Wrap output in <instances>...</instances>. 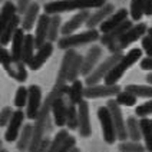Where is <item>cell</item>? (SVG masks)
Returning <instances> with one entry per match:
<instances>
[{
  "label": "cell",
  "mask_w": 152,
  "mask_h": 152,
  "mask_svg": "<svg viewBox=\"0 0 152 152\" xmlns=\"http://www.w3.org/2000/svg\"><path fill=\"white\" fill-rule=\"evenodd\" d=\"M106 0H52L46 3L45 13L48 15H59L65 12H73V10H91L103 6Z\"/></svg>",
  "instance_id": "1"
},
{
  "label": "cell",
  "mask_w": 152,
  "mask_h": 152,
  "mask_svg": "<svg viewBox=\"0 0 152 152\" xmlns=\"http://www.w3.org/2000/svg\"><path fill=\"white\" fill-rule=\"evenodd\" d=\"M141 56H142V50L141 49H131L126 55H122V58L116 62V65L109 70V73L103 77L105 83L106 85H116L118 80L124 76V73L126 72L131 66H134L138 60H141Z\"/></svg>",
  "instance_id": "2"
},
{
  "label": "cell",
  "mask_w": 152,
  "mask_h": 152,
  "mask_svg": "<svg viewBox=\"0 0 152 152\" xmlns=\"http://www.w3.org/2000/svg\"><path fill=\"white\" fill-rule=\"evenodd\" d=\"M148 30V26L145 23H138V25H132L128 29L125 33L119 37L115 43H112L110 46H108L110 53H122L124 49H126L129 45H132L136 42L138 39H141Z\"/></svg>",
  "instance_id": "3"
},
{
  "label": "cell",
  "mask_w": 152,
  "mask_h": 152,
  "mask_svg": "<svg viewBox=\"0 0 152 152\" xmlns=\"http://www.w3.org/2000/svg\"><path fill=\"white\" fill-rule=\"evenodd\" d=\"M99 39V32L96 29H89L86 32L82 33H72L68 36H63L60 37L58 45H59L60 49L63 50H68V49H73L77 46H82V45H88V43L96 42Z\"/></svg>",
  "instance_id": "4"
},
{
  "label": "cell",
  "mask_w": 152,
  "mask_h": 152,
  "mask_svg": "<svg viewBox=\"0 0 152 152\" xmlns=\"http://www.w3.org/2000/svg\"><path fill=\"white\" fill-rule=\"evenodd\" d=\"M122 55H124V53H112L109 58H106V59L103 60L98 68L93 69L92 72L86 76V80H85L86 85H88V86H92V85L99 83L102 79L109 73L110 69L116 65V62L122 58Z\"/></svg>",
  "instance_id": "5"
},
{
  "label": "cell",
  "mask_w": 152,
  "mask_h": 152,
  "mask_svg": "<svg viewBox=\"0 0 152 152\" xmlns=\"http://www.w3.org/2000/svg\"><path fill=\"white\" fill-rule=\"evenodd\" d=\"M98 118H99V122H101V126H102L103 141L109 145L115 144L118 136H116L115 125H113V121H112V116H110V112L108 109V106H101L98 109Z\"/></svg>",
  "instance_id": "6"
},
{
  "label": "cell",
  "mask_w": 152,
  "mask_h": 152,
  "mask_svg": "<svg viewBox=\"0 0 152 152\" xmlns=\"http://www.w3.org/2000/svg\"><path fill=\"white\" fill-rule=\"evenodd\" d=\"M106 106H108V109L110 112V116H112L113 125H115V131H116L118 139L119 141H126L128 139L126 125H125V119H124V115H122L121 106L118 105V102L115 99H109Z\"/></svg>",
  "instance_id": "7"
},
{
  "label": "cell",
  "mask_w": 152,
  "mask_h": 152,
  "mask_svg": "<svg viewBox=\"0 0 152 152\" xmlns=\"http://www.w3.org/2000/svg\"><path fill=\"white\" fill-rule=\"evenodd\" d=\"M27 103H26V116L29 119H34L37 118V113L40 110L42 106V89L37 86V85H30L27 88Z\"/></svg>",
  "instance_id": "8"
},
{
  "label": "cell",
  "mask_w": 152,
  "mask_h": 152,
  "mask_svg": "<svg viewBox=\"0 0 152 152\" xmlns=\"http://www.w3.org/2000/svg\"><path fill=\"white\" fill-rule=\"evenodd\" d=\"M119 92H121V86L118 85H92L83 89V96L88 99H98V98L116 96Z\"/></svg>",
  "instance_id": "9"
},
{
  "label": "cell",
  "mask_w": 152,
  "mask_h": 152,
  "mask_svg": "<svg viewBox=\"0 0 152 152\" xmlns=\"http://www.w3.org/2000/svg\"><path fill=\"white\" fill-rule=\"evenodd\" d=\"M77 131L82 138H88L92 135L89 103L86 101H80L77 103Z\"/></svg>",
  "instance_id": "10"
},
{
  "label": "cell",
  "mask_w": 152,
  "mask_h": 152,
  "mask_svg": "<svg viewBox=\"0 0 152 152\" xmlns=\"http://www.w3.org/2000/svg\"><path fill=\"white\" fill-rule=\"evenodd\" d=\"M23 121H25V113L22 109H17L13 112L12 118L7 124V129H6V134H4V139L7 142H13L19 138L20 134V129L23 125Z\"/></svg>",
  "instance_id": "11"
},
{
  "label": "cell",
  "mask_w": 152,
  "mask_h": 152,
  "mask_svg": "<svg viewBox=\"0 0 152 152\" xmlns=\"http://www.w3.org/2000/svg\"><path fill=\"white\" fill-rule=\"evenodd\" d=\"M113 12H115V6L112 3H105L103 6L96 9V12H93V13L89 15L85 25H86L88 29H95L96 26L101 25L103 20H106Z\"/></svg>",
  "instance_id": "12"
},
{
  "label": "cell",
  "mask_w": 152,
  "mask_h": 152,
  "mask_svg": "<svg viewBox=\"0 0 152 152\" xmlns=\"http://www.w3.org/2000/svg\"><path fill=\"white\" fill-rule=\"evenodd\" d=\"M49 22H50V15L45 13L40 15L36 23V32H34V46L39 49L48 42V32H49Z\"/></svg>",
  "instance_id": "13"
},
{
  "label": "cell",
  "mask_w": 152,
  "mask_h": 152,
  "mask_svg": "<svg viewBox=\"0 0 152 152\" xmlns=\"http://www.w3.org/2000/svg\"><path fill=\"white\" fill-rule=\"evenodd\" d=\"M89 15H91V12H89V10H80V12H77L75 16L70 17L68 22L62 26L60 33L63 34V36H68V34L75 33L80 26L86 23V20H88Z\"/></svg>",
  "instance_id": "14"
},
{
  "label": "cell",
  "mask_w": 152,
  "mask_h": 152,
  "mask_svg": "<svg viewBox=\"0 0 152 152\" xmlns=\"http://www.w3.org/2000/svg\"><path fill=\"white\" fill-rule=\"evenodd\" d=\"M128 10L126 9H119V10H115L112 15H110L106 20H103L101 25V32L102 34L103 33H108V32H110L112 29H115V27H118L119 25H122L125 20H128Z\"/></svg>",
  "instance_id": "15"
},
{
  "label": "cell",
  "mask_w": 152,
  "mask_h": 152,
  "mask_svg": "<svg viewBox=\"0 0 152 152\" xmlns=\"http://www.w3.org/2000/svg\"><path fill=\"white\" fill-rule=\"evenodd\" d=\"M52 52H53V45H52V42H46L43 46H40V48L37 49V52L33 55V58L27 63L29 68L32 69V70L40 69L43 65L46 63V60L50 58Z\"/></svg>",
  "instance_id": "16"
},
{
  "label": "cell",
  "mask_w": 152,
  "mask_h": 152,
  "mask_svg": "<svg viewBox=\"0 0 152 152\" xmlns=\"http://www.w3.org/2000/svg\"><path fill=\"white\" fill-rule=\"evenodd\" d=\"M50 113L53 116V122L58 126H65L66 125V113H68V105L63 99V96L56 98L50 108Z\"/></svg>",
  "instance_id": "17"
},
{
  "label": "cell",
  "mask_w": 152,
  "mask_h": 152,
  "mask_svg": "<svg viewBox=\"0 0 152 152\" xmlns=\"http://www.w3.org/2000/svg\"><path fill=\"white\" fill-rule=\"evenodd\" d=\"M101 56H102L101 46H92V48L88 50L86 56H83V63H82V69H80V75H83V76L89 75L93 69H95L98 60L101 59Z\"/></svg>",
  "instance_id": "18"
},
{
  "label": "cell",
  "mask_w": 152,
  "mask_h": 152,
  "mask_svg": "<svg viewBox=\"0 0 152 152\" xmlns=\"http://www.w3.org/2000/svg\"><path fill=\"white\" fill-rule=\"evenodd\" d=\"M76 56V52L73 49H68L63 59H62V63H60V68L59 72H58V76H56V82L55 85H66L68 82V73H69V69H70V65H72V60L75 59Z\"/></svg>",
  "instance_id": "19"
},
{
  "label": "cell",
  "mask_w": 152,
  "mask_h": 152,
  "mask_svg": "<svg viewBox=\"0 0 152 152\" xmlns=\"http://www.w3.org/2000/svg\"><path fill=\"white\" fill-rule=\"evenodd\" d=\"M3 68L6 69L9 76H12L13 79H16L17 82H25L26 79H27V70H26L25 63L22 60H16L12 58Z\"/></svg>",
  "instance_id": "20"
},
{
  "label": "cell",
  "mask_w": 152,
  "mask_h": 152,
  "mask_svg": "<svg viewBox=\"0 0 152 152\" xmlns=\"http://www.w3.org/2000/svg\"><path fill=\"white\" fill-rule=\"evenodd\" d=\"M132 25H134V23H132V20H125V22H124L122 25H119L118 27L112 29V30H110V32H108V33L102 34V37H99V39H101V43L103 45V46H106V48H108V46H110L112 43L116 42L119 37L125 33V32H126V30Z\"/></svg>",
  "instance_id": "21"
},
{
  "label": "cell",
  "mask_w": 152,
  "mask_h": 152,
  "mask_svg": "<svg viewBox=\"0 0 152 152\" xmlns=\"http://www.w3.org/2000/svg\"><path fill=\"white\" fill-rule=\"evenodd\" d=\"M39 10H40V6L37 3H30V6L26 9V12L23 13V20H22L23 30H30L34 26V23L39 19Z\"/></svg>",
  "instance_id": "22"
},
{
  "label": "cell",
  "mask_w": 152,
  "mask_h": 152,
  "mask_svg": "<svg viewBox=\"0 0 152 152\" xmlns=\"http://www.w3.org/2000/svg\"><path fill=\"white\" fill-rule=\"evenodd\" d=\"M23 40H25V30L23 29H17L13 37H12V58L16 60H20L22 58V49H23Z\"/></svg>",
  "instance_id": "23"
},
{
  "label": "cell",
  "mask_w": 152,
  "mask_h": 152,
  "mask_svg": "<svg viewBox=\"0 0 152 152\" xmlns=\"http://www.w3.org/2000/svg\"><path fill=\"white\" fill-rule=\"evenodd\" d=\"M19 25H20V19H19L17 15H15L12 17V20L9 22V25L4 27V30L1 32V34H0V43L3 46H6L7 43L12 42V37H13L15 32L19 29Z\"/></svg>",
  "instance_id": "24"
},
{
  "label": "cell",
  "mask_w": 152,
  "mask_h": 152,
  "mask_svg": "<svg viewBox=\"0 0 152 152\" xmlns=\"http://www.w3.org/2000/svg\"><path fill=\"white\" fill-rule=\"evenodd\" d=\"M16 15V6L12 1H6L3 4V7L0 10V34L4 30V27L9 25V22L12 20V17Z\"/></svg>",
  "instance_id": "25"
},
{
  "label": "cell",
  "mask_w": 152,
  "mask_h": 152,
  "mask_svg": "<svg viewBox=\"0 0 152 152\" xmlns=\"http://www.w3.org/2000/svg\"><path fill=\"white\" fill-rule=\"evenodd\" d=\"M139 126H141V135L145 141V148L148 152H152V124L151 119L141 118L139 119Z\"/></svg>",
  "instance_id": "26"
},
{
  "label": "cell",
  "mask_w": 152,
  "mask_h": 152,
  "mask_svg": "<svg viewBox=\"0 0 152 152\" xmlns=\"http://www.w3.org/2000/svg\"><path fill=\"white\" fill-rule=\"evenodd\" d=\"M34 36L32 34H25V40H23V49H22V58L20 60L27 65L30 59L33 58L34 55Z\"/></svg>",
  "instance_id": "27"
},
{
  "label": "cell",
  "mask_w": 152,
  "mask_h": 152,
  "mask_svg": "<svg viewBox=\"0 0 152 152\" xmlns=\"http://www.w3.org/2000/svg\"><path fill=\"white\" fill-rule=\"evenodd\" d=\"M83 83L79 80V79H76L72 82V85L69 86V92H68V96H69V101L70 103H73V105H77L80 101H83Z\"/></svg>",
  "instance_id": "28"
},
{
  "label": "cell",
  "mask_w": 152,
  "mask_h": 152,
  "mask_svg": "<svg viewBox=\"0 0 152 152\" xmlns=\"http://www.w3.org/2000/svg\"><path fill=\"white\" fill-rule=\"evenodd\" d=\"M32 132H33V125L27 124L23 126V129L20 131L19 138H17V149L20 152L27 151L29 144H30V139H32Z\"/></svg>",
  "instance_id": "29"
},
{
  "label": "cell",
  "mask_w": 152,
  "mask_h": 152,
  "mask_svg": "<svg viewBox=\"0 0 152 152\" xmlns=\"http://www.w3.org/2000/svg\"><path fill=\"white\" fill-rule=\"evenodd\" d=\"M126 125V132H128V138L134 142H139V139L142 138L141 135V126H139V121L134 116H129L125 122Z\"/></svg>",
  "instance_id": "30"
},
{
  "label": "cell",
  "mask_w": 152,
  "mask_h": 152,
  "mask_svg": "<svg viewBox=\"0 0 152 152\" xmlns=\"http://www.w3.org/2000/svg\"><path fill=\"white\" fill-rule=\"evenodd\" d=\"M125 91L135 95L136 98L152 99V85H128Z\"/></svg>",
  "instance_id": "31"
},
{
  "label": "cell",
  "mask_w": 152,
  "mask_h": 152,
  "mask_svg": "<svg viewBox=\"0 0 152 152\" xmlns=\"http://www.w3.org/2000/svg\"><path fill=\"white\" fill-rule=\"evenodd\" d=\"M62 29V20L59 15H52L50 22H49V32H48V42H55L58 40V36Z\"/></svg>",
  "instance_id": "32"
},
{
  "label": "cell",
  "mask_w": 152,
  "mask_h": 152,
  "mask_svg": "<svg viewBox=\"0 0 152 152\" xmlns=\"http://www.w3.org/2000/svg\"><path fill=\"white\" fill-rule=\"evenodd\" d=\"M82 63H83V56L76 53L75 59L72 60V65H70V69H69L68 73V82H73L77 79V76L80 75V69H82Z\"/></svg>",
  "instance_id": "33"
},
{
  "label": "cell",
  "mask_w": 152,
  "mask_h": 152,
  "mask_svg": "<svg viewBox=\"0 0 152 152\" xmlns=\"http://www.w3.org/2000/svg\"><path fill=\"white\" fill-rule=\"evenodd\" d=\"M66 126L70 131L77 129V105L69 103L68 113H66Z\"/></svg>",
  "instance_id": "34"
},
{
  "label": "cell",
  "mask_w": 152,
  "mask_h": 152,
  "mask_svg": "<svg viewBox=\"0 0 152 152\" xmlns=\"http://www.w3.org/2000/svg\"><path fill=\"white\" fill-rule=\"evenodd\" d=\"M144 3L145 0H131V9H129V15L132 17V20H141L144 16Z\"/></svg>",
  "instance_id": "35"
},
{
  "label": "cell",
  "mask_w": 152,
  "mask_h": 152,
  "mask_svg": "<svg viewBox=\"0 0 152 152\" xmlns=\"http://www.w3.org/2000/svg\"><path fill=\"white\" fill-rule=\"evenodd\" d=\"M115 101L118 102V105H122V106H135L138 98H136L135 95L126 92V91H124V92L121 91V92L116 95Z\"/></svg>",
  "instance_id": "36"
},
{
  "label": "cell",
  "mask_w": 152,
  "mask_h": 152,
  "mask_svg": "<svg viewBox=\"0 0 152 152\" xmlns=\"http://www.w3.org/2000/svg\"><path fill=\"white\" fill-rule=\"evenodd\" d=\"M68 136H69V132L66 131V129H62V131H59V132L55 135V138L50 141L49 148H48V152H58V149L60 148L62 142H63V141H65Z\"/></svg>",
  "instance_id": "37"
},
{
  "label": "cell",
  "mask_w": 152,
  "mask_h": 152,
  "mask_svg": "<svg viewBox=\"0 0 152 152\" xmlns=\"http://www.w3.org/2000/svg\"><path fill=\"white\" fill-rule=\"evenodd\" d=\"M119 152H146V148H145L142 144L139 142H126V141H122L118 146Z\"/></svg>",
  "instance_id": "38"
},
{
  "label": "cell",
  "mask_w": 152,
  "mask_h": 152,
  "mask_svg": "<svg viewBox=\"0 0 152 152\" xmlns=\"http://www.w3.org/2000/svg\"><path fill=\"white\" fill-rule=\"evenodd\" d=\"M27 88L25 86H20L19 89L16 91V95H15V105H16L17 109H22L23 106H26V103H27Z\"/></svg>",
  "instance_id": "39"
},
{
  "label": "cell",
  "mask_w": 152,
  "mask_h": 152,
  "mask_svg": "<svg viewBox=\"0 0 152 152\" xmlns=\"http://www.w3.org/2000/svg\"><path fill=\"white\" fill-rule=\"evenodd\" d=\"M135 113L139 118H146V116L152 115V99H148L146 102L138 105L135 108Z\"/></svg>",
  "instance_id": "40"
},
{
  "label": "cell",
  "mask_w": 152,
  "mask_h": 152,
  "mask_svg": "<svg viewBox=\"0 0 152 152\" xmlns=\"http://www.w3.org/2000/svg\"><path fill=\"white\" fill-rule=\"evenodd\" d=\"M13 112L15 110H12L10 106H6V108H3V109L0 110V128L1 126H7L9 121L12 118V115H13Z\"/></svg>",
  "instance_id": "41"
},
{
  "label": "cell",
  "mask_w": 152,
  "mask_h": 152,
  "mask_svg": "<svg viewBox=\"0 0 152 152\" xmlns=\"http://www.w3.org/2000/svg\"><path fill=\"white\" fill-rule=\"evenodd\" d=\"M75 146H76V139L73 136H68V138L62 142V145H60V148L58 149V152H70Z\"/></svg>",
  "instance_id": "42"
},
{
  "label": "cell",
  "mask_w": 152,
  "mask_h": 152,
  "mask_svg": "<svg viewBox=\"0 0 152 152\" xmlns=\"http://www.w3.org/2000/svg\"><path fill=\"white\" fill-rule=\"evenodd\" d=\"M142 40V50L146 53V56H152V40L148 34H144L141 37Z\"/></svg>",
  "instance_id": "43"
},
{
  "label": "cell",
  "mask_w": 152,
  "mask_h": 152,
  "mask_svg": "<svg viewBox=\"0 0 152 152\" xmlns=\"http://www.w3.org/2000/svg\"><path fill=\"white\" fill-rule=\"evenodd\" d=\"M10 59H12V55H10V52H9L7 49H6V48L1 45V43H0V63L4 66V65H6V63H7Z\"/></svg>",
  "instance_id": "44"
},
{
  "label": "cell",
  "mask_w": 152,
  "mask_h": 152,
  "mask_svg": "<svg viewBox=\"0 0 152 152\" xmlns=\"http://www.w3.org/2000/svg\"><path fill=\"white\" fill-rule=\"evenodd\" d=\"M32 0H17V6H16V12L19 13H25L26 9L30 6Z\"/></svg>",
  "instance_id": "45"
},
{
  "label": "cell",
  "mask_w": 152,
  "mask_h": 152,
  "mask_svg": "<svg viewBox=\"0 0 152 152\" xmlns=\"http://www.w3.org/2000/svg\"><path fill=\"white\" fill-rule=\"evenodd\" d=\"M141 68L144 69V70L152 72V56H146L145 59L141 60Z\"/></svg>",
  "instance_id": "46"
},
{
  "label": "cell",
  "mask_w": 152,
  "mask_h": 152,
  "mask_svg": "<svg viewBox=\"0 0 152 152\" xmlns=\"http://www.w3.org/2000/svg\"><path fill=\"white\" fill-rule=\"evenodd\" d=\"M49 144H50V141L48 139V138H45L42 142H40V145L37 146V149L34 152H48V148H49Z\"/></svg>",
  "instance_id": "47"
},
{
  "label": "cell",
  "mask_w": 152,
  "mask_h": 152,
  "mask_svg": "<svg viewBox=\"0 0 152 152\" xmlns=\"http://www.w3.org/2000/svg\"><path fill=\"white\" fill-rule=\"evenodd\" d=\"M144 15L152 16V0H145L144 3Z\"/></svg>",
  "instance_id": "48"
},
{
  "label": "cell",
  "mask_w": 152,
  "mask_h": 152,
  "mask_svg": "<svg viewBox=\"0 0 152 152\" xmlns=\"http://www.w3.org/2000/svg\"><path fill=\"white\" fill-rule=\"evenodd\" d=\"M146 82H148L149 85H152V72L148 76H146Z\"/></svg>",
  "instance_id": "49"
},
{
  "label": "cell",
  "mask_w": 152,
  "mask_h": 152,
  "mask_svg": "<svg viewBox=\"0 0 152 152\" xmlns=\"http://www.w3.org/2000/svg\"><path fill=\"white\" fill-rule=\"evenodd\" d=\"M146 34H148V36L151 37V40H152V27H149V29L146 30Z\"/></svg>",
  "instance_id": "50"
},
{
  "label": "cell",
  "mask_w": 152,
  "mask_h": 152,
  "mask_svg": "<svg viewBox=\"0 0 152 152\" xmlns=\"http://www.w3.org/2000/svg\"><path fill=\"white\" fill-rule=\"evenodd\" d=\"M70 152H80V149H79V148H76V146H75V148H73V149H72Z\"/></svg>",
  "instance_id": "51"
},
{
  "label": "cell",
  "mask_w": 152,
  "mask_h": 152,
  "mask_svg": "<svg viewBox=\"0 0 152 152\" xmlns=\"http://www.w3.org/2000/svg\"><path fill=\"white\" fill-rule=\"evenodd\" d=\"M1 149H3V148H1V141H0V151H1Z\"/></svg>",
  "instance_id": "52"
},
{
  "label": "cell",
  "mask_w": 152,
  "mask_h": 152,
  "mask_svg": "<svg viewBox=\"0 0 152 152\" xmlns=\"http://www.w3.org/2000/svg\"><path fill=\"white\" fill-rule=\"evenodd\" d=\"M0 152H7V151H6V149H1V151H0Z\"/></svg>",
  "instance_id": "53"
},
{
  "label": "cell",
  "mask_w": 152,
  "mask_h": 152,
  "mask_svg": "<svg viewBox=\"0 0 152 152\" xmlns=\"http://www.w3.org/2000/svg\"><path fill=\"white\" fill-rule=\"evenodd\" d=\"M151 124H152V119H151Z\"/></svg>",
  "instance_id": "54"
},
{
  "label": "cell",
  "mask_w": 152,
  "mask_h": 152,
  "mask_svg": "<svg viewBox=\"0 0 152 152\" xmlns=\"http://www.w3.org/2000/svg\"><path fill=\"white\" fill-rule=\"evenodd\" d=\"M0 1H1V0H0Z\"/></svg>",
  "instance_id": "55"
}]
</instances>
